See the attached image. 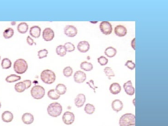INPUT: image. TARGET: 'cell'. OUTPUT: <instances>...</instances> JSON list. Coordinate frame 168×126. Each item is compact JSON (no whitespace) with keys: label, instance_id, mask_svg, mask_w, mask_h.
Segmentation results:
<instances>
[{"label":"cell","instance_id":"6da1fadb","mask_svg":"<svg viewBox=\"0 0 168 126\" xmlns=\"http://www.w3.org/2000/svg\"><path fill=\"white\" fill-rule=\"evenodd\" d=\"M62 107L58 102H53L49 104L47 108V112L49 116L53 117H57L62 114Z\"/></svg>","mask_w":168,"mask_h":126},{"label":"cell","instance_id":"7a4b0ae2","mask_svg":"<svg viewBox=\"0 0 168 126\" xmlns=\"http://www.w3.org/2000/svg\"><path fill=\"white\" fill-rule=\"evenodd\" d=\"M120 126H135V116L132 113H126L119 120Z\"/></svg>","mask_w":168,"mask_h":126},{"label":"cell","instance_id":"3957f363","mask_svg":"<svg viewBox=\"0 0 168 126\" xmlns=\"http://www.w3.org/2000/svg\"><path fill=\"white\" fill-rule=\"evenodd\" d=\"M41 81L46 84H53L56 81V75L54 72L49 69H46L42 72L40 75Z\"/></svg>","mask_w":168,"mask_h":126},{"label":"cell","instance_id":"277c9868","mask_svg":"<svg viewBox=\"0 0 168 126\" xmlns=\"http://www.w3.org/2000/svg\"><path fill=\"white\" fill-rule=\"evenodd\" d=\"M28 64L23 59H19L15 61L14 64V69L16 73L22 75L26 72L28 69Z\"/></svg>","mask_w":168,"mask_h":126},{"label":"cell","instance_id":"5b68a950","mask_svg":"<svg viewBox=\"0 0 168 126\" xmlns=\"http://www.w3.org/2000/svg\"><path fill=\"white\" fill-rule=\"evenodd\" d=\"M45 94V90L43 87L40 85H34L30 90V94L35 99H41L43 98Z\"/></svg>","mask_w":168,"mask_h":126},{"label":"cell","instance_id":"8992f818","mask_svg":"<svg viewBox=\"0 0 168 126\" xmlns=\"http://www.w3.org/2000/svg\"><path fill=\"white\" fill-rule=\"evenodd\" d=\"M99 28L101 32L103 34L106 35H109L111 34L113 30L112 25L108 21H102L100 24Z\"/></svg>","mask_w":168,"mask_h":126},{"label":"cell","instance_id":"52a82bcc","mask_svg":"<svg viewBox=\"0 0 168 126\" xmlns=\"http://www.w3.org/2000/svg\"><path fill=\"white\" fill-rule=\"evenodd\" d=\"M62 119L66 125H71L75 120V115L72 112L66 111L62 117Z\"/></svg>","mask_w":168,"mask_h":126},{"label":"cell","instance_id":"ba28073f","mask_svg":"<svg viewBox=\"0 0 168 126\" xmlns=\"http://www.w3.org/2000/svg\"><path fill=\"white\" fill-rule=\"evenodd\" d=\"M64 33L67 36L69 37H73L76 36L78 33V30L76 27L72 25L66 26L64 29Z\"/></svg>","mask_w":168,"mask_h":126},{"label":"cell","instance_id":"9c48e42d","mask_svg":"<svg viewBox=\"0 0 168 126\" xmlns=\"http://www.w3.org/2000/svg\"><path fill=\"white\" fill-rule=\"evenodd\" d=\"M55 37V33L51 28H46L43 32V38L45 41H51Z\"/></svg>","mask_w":168,"mask_h":126},{"label":"cell","instance_id":"30bf717a","mask_svg":"<svg viewBox=\"0 0 168 126\" xmlns=\"http://www.w3.org/2000/svg\"><path fill=\"white\" fill-rule=\"evenodd\" d=\"M87 79V75L84 72L80 70L75 72L74 75V79L76 83H81L85 81Z\"/></svg>","mask_w":168,"mask_h":126},{"label":"cell","instance_id":"8fae6325","mask_svg":"<svg viewBox=\"0 0 168 126\" xmlns=\"http://www.w3.org/2000/svg\"><path fill=\"white\" fill-rule=\"evenodd\" d=\"M86 101L85 96L84 94L79 93L77 95L75 99V105L77 107L81 108L83 106Z\"/></svg>","mask_w":168,"mask_h":126},{"label":"cell","instance_id":"7c38bea8","mask_svg":"<svg viewBox=\"0 0 168 126\" xmlns=\"http://www.w3.org/2000/svg\"><path fill=\"white\" fill-rule=\"evenodd\" d=\"M124 90L127 94L129 96H132L135 93V89L132 85L131 81H127L123 85Z\"/></svg>","mask_w":168,"mask_h":126},{"label":"cell","instance_id":"4fadbf2b","mask_svg":"<svg viewBox=\"0 0 168 126\" xmlns=\"http://www.w3.org/2000/svg\"><path fill=\"white\" fill-rule=\"evenodd\" d=\"M90 45L87 41H81L77 45V49L80 52L86 53L89 50Z\"/></svg>","mask_w":168,"mask_h":126},{"label":"cell","instance_id":"5bb4252c","mask_svg":"<svg viewBox=\"0 0 168 126\" xmlns=\"http://www.w3.org/2000/svg\"><path fill=\"white\" fill-rule=\"evenodd\" d=\"M114 33L119 37H123L126 36L127 33V29L124 26L119 25L114 28Z\"/></svg>","mask_w":168,"mask_h":126},{"label":"cell","instance_id":"9a60e30c","mask_svg":"<svg viewBox=\"0 0 168 126\" xmlns=\"http://www.w3.org/2000/svg\"><path fill=\"white\" fill-rule=\"evenodd\" d=\"M111 107L114 111L116 112H119L123 110V104L120 100L116 99L112 102Z\"/></svg>","mask_w":168,"mask_h":126},{"label":"cell","instance_id":"2e32d148","mask_svg":"<svg viewBox=\"0 0 168 126\" xmlns=\"http://www.w3.org/2000/svg\"><path fill=\"white\" fill-rule=\"evenodd\" d=\"M41 32V28L39 26H34L30 27L29 33L32 37L37 39L40 36Z\"/></svg>","mask_w":168,"mask_h":126},{"label":"cell","instance_id":"e0dca14e","mask_svg":"<svg viewBox=\"0 0 168 126\" xmlns=\"http://www.w3.org/2000/svg\"><path fill=\"white\" fill-rule=\"evenodd\" d=\"M22 121L25 124L29 125L33 123L34 120V117L30 113H25L22 117Z\"/></svg>","mask_w":168,"mask_h":126},{"label":"cell","instance_id":"ac0fdd59","mask_svg":"<svg viewBox=\"0 0 168 126\" xmlns=\"http://www.w3.org/2000/svg\"><path fill=\"white\" fill-rule=\"evenodd\" d=\"M14 119V115L12 112L9 111H5L1 114L2 120L6 123H11Z\"/></svg>","mask_w":168,"mask_h":126},{"label":"cell","instance_id":"d6986e66","mask_svg":"<svg viewBox=\"0 0 168 126\" xmlns=\"http://www.w3.org/2000/svg\"><path fill=\"white\" fill-rule=\"evenodd\" d=\"M121 87L120 85L118 83H113L110 85V92L111 94L113 95H117L119 94L121 91Z\"/></svg>","mask_w":168,"mask_h":126},{"label":"cell","instance_id":"ffe728a7","mask_svg":"<svg viewBox=\"0 0 168 126\" xmlns=\"http://www.w3.org/2000/svg\"><path fill=\"white\" fill-rule=\"evenodd\" d=\"M29 28V26L28 24L25 22L20 23L19 25H18L17 30L21 34H25L27 33Z\"/></svg>","mask_w":168,"mask_h":126},{"label":"cell","instance_id":"44dd1931","mask_svg":"<svg viewBox=\"0 0 168 126\" xmlns=\"http://www.w3.org/2000/svg\"><path fill=\"white\" fill-rule=\"evenodd\" d=\"M55 90L61 96L66 93L67 90V87L64 84H58L56 87Z\"/></svg>","mask_w":168,"mask_h":126},{"label":"cell","instance_id":"7402d4cb","mask_svg":"<svg viewBox=\"0 0 168 126\" xmlns=\"http://www.w3.org/2000/svg\"><path fill=\"white\" fill-rule=\"evenodd\" d=\"M14 89L18 93L23 92L26 90V85L23 81L18 82L14 85Z\"/></svg>","mask_w":168,"mask_h":126},{"label":"cell","instance_id":"603a6c76","mask_svg":"<svg viewBox=\"0 0 168 126\" xmlns=\"http://www.w3.org/2000/svg\"><path fill=\"white\" fill-rule=\"evenodd\" d=\"M117 53V49L113 47H108L104 51V54L110 58L114 57Z\"/></svg>","mask_w":168,"mask_h":126},{"label":"cell","instance_id":"cb8c5ba5","mask_svg":"<svg viewBox=\"0 0 168 126\" xmlns=\"http://www.w3.org/2000/svg\"><path fill=\"white\" fill-rule=\"evenodd\" d=\"M81 69L85 70V71H91L93 69V66L90 62L85 61L82 62L80 65Z\"/></svg>","mask_w":168,"mask_h":126},{"label":"cell","instance_id":"d4e9b609","mask_svg":"<svg viewBox=\"0 0 168 126\" xmlns=\"http://www.w3.org/2000/svg\"><path fill=\"white\" fill-rule=\"evenodd\" d=\"M56 54L61 57L64 56L67 54V50L63 45H60L58 46L56 49Z\"/></svg>","mask_w":168,"mask_h":126},{"label":"cell","instance_id":"484cf974","mask_svg":"<svg viewBox=\"0 0 168 126\" xmlns=\"http://www.w3.org/2000/svg\"><path fill=\"white\" fill-rule=\"evenodd\" d=\"M48 97L52 100H57L60 98V95L59 94L55 89H51L47 93Z\"/></svg>","mask_w":168,"mask_h":126},{"label":"cell","instance_id":"4316f807","mask_svg":"<svg viewBox=\"0 0 168 126\" xmlns=\"http://www.w3.org/2000/svg\"><path fill=\"white\" fill-rule=\"evenodd\" d=\"M21 79V76L16 75H11L6 77L5 81L7 83H14L15 82L20 81Z\"/></svg>","mask_w":168,"mask_h":126},{"label":"cell","instance_id":"83f0119b","mask_svg":"<svg viewBox=\"0 0 168 126\" xmlns=\"http://www.w3.org/2000/svg\"><path fill=\"white\" fill-rule=\"evenodd\" d=\"M1 66L3 69H9L12 66V62L9 59L5 58L1 61Z\"/></svg>","mask_w":168,"mask_h":126},{"label":"cell","instance_id":"f1b7e54d","mask_svg":"<svg viewBox=\"0 0 168 126\" xmlns=\"http://www.w3.org/2000/svg\"><path fill=\"white\" fill-rule=\"evenodd\" d=\"M14 35V30L12 28H8L3 33V36L5 39H9Z\"/></svg>","mask_w":168,"mask_h":126},{"label":"cell","instance_id":"f546056e","mask_svg":"<svg viewBox=\"0 0 168 126\" xmlns=\"http://www.w3.org/2000/svg\"><path fill=\"white\" fill-rule=\"evenodd\" d=\"M84 111L88 114H92L95 111V108L93 104H87L84 108Z\"/></svg>","mask_w":168,"mask_h":126},{"label":"cell","instance_id":"4dcf8cb0","mask_svg":"<svg viewBox=\"0 0 168 126\" xmlns=\"http://www.w3.org/2000/svg\"><path fill=\"white\" fill-rule=\"evenodd\" d=\"M104 72L105 73V75L107 76L109 79H111V77L115 76V74L113 70H112L110 67H106L104 69Z\"/></svg>","mask_w":168,"mask_h":126},{"label":"cell","instance_id":"1f68e13d","mask_svg":"<svg viewBox=\"0 0 168 126\" xmlns=\"http://www.w3.org/2000/svg\"><path fill=\"white\" fill-rule=\"evenodd\" d=\"M72 72H73V70L72 68L69 66L65 67L63 70V75L66 77H69L71 76Z\"/></svg>","mask_w":168,"mask_h":126},{"label":"cell","instance_id":"d6a6232c","mask_svg":"<svg viewBox=\"0 0 168 126\" xmlns=\"http://www.w3.org/2000/svg\"><path fill=\"white\" fill-rule=\"evenodd\" d=\"M66 49L67 50V52H71L74 51V50L75 49V45L74 44H72L70 42H67L66 43H65L64 45Z\"/></svg>","mask_w":168,"mask_h":126},{"label":"cell","instance_id":"836d02e7","mask_svg":"<svg viewBox=\"0 0 168 126\" xmlns=\"http://www.w3.org/2000/svg\"><path fill=\"white\" fill-rule=\"evenodd\" d=\"M48 54V51L47 49H41L37 52V56L40 59L43 58L45 57H46L47 56V55Z\"/></svg>","mask_w":168,"mask_h":126},{"label":"cell","instance_id":"e575fe53","mask_svg":"<svg viewBox=\"0 0 168 126\" xmlns=\"http://www.w3.org/2000/svg\"><path fill=\"white\" fill-rule=\"evenodd\" d=\"M98 63L101 66H104L108 63V59L104 56H101L98 58Z\"/></svg>","mask_w":168,"mask_h":126},{"label":"cell","instance_id":"d590c367","mask_svg":"<svg viewBox=\"0 0 168 126\" xmlns=\"http://www.w3.org/2000/svg\"><path fill=\"white\" fill-rule=\"evenodd\" d=\"M125 66L131 70H133L135 68V64L131 60H129L126 62Z\"/></svg>","mask_w":168,"mask_h":126},{"label":"cell","instance_id":"8d00e7d4","mask_svg":"<svg viewBox=\"0 0 168 126\" xmlns=\"http://www.w3.org/2000/svg\"><path fill=\"white\" fill-rule=\"evenodd\" d=\"M24 83H25L26 86V90L28 89L32 85V81L29 79H26L23 81Z\"/></svg>","mask_w":168,"mask_h":126},{"label":"cell","instance_id":"74e56055","mask_svg":"<svg viewBox=\"0 0 168 126\" xmlns=\"http://www.w3.org/2000/svg\"><path fill=\"white\" fill-rule=\"evenodd\" d=\"M26 42H27L28 45L30 46L33 45V43H34V40L32 39V37H30V36H28L26 38Z\"/></svg>","mask_w":168,"mask_h":126},{"label":"cell","instance_id":"f35d334b","mask_svg":"<svg viewBox=\"0 0 168 126\" xmlns=\"http://www.w3.org/2000/svg\"><path fill=\"white\" fill-rule=\"evenodd\" d=\"M131 46L134 50H135V38H134L132 40L131 42Z\"/></svg>","mask_w":168,"mask_h":126},{"label":"cell","instance_id":"ab89813d","mask_svg":"<svg viewBox=\"0 0 168 126\" xmlns=\"http://www.w3.org/2000/svg\"><path fill=\"white\" fill-rule=\"evenodd\" d=\"M16 22H11V25H15V24H16Z\"/></svg>","mask_w":168,"mask_h":126},{"label":"cell","instance_id":"60d3db41","mask_svg":"<svg viewBox=\"0 0 168 126\" xmlns=\"http://www.w3.org/2000/svg\"><path fill=\"white\" fill-rule=\"evenodd\" d=\"M133 105H134V106H135V98H134V99H133Z\"/></svg>","mask_w":168,"mask_h":126},{"label":"cell","instance_id":"b9f144b4","mask_svg":"<svg viewBox=\"0 0 168 126\" xmlns=\"http://www.w3.org/2000/svg\"><path fill=\"white\" fill-rule=\"evenodd\" d=\"M1 102H0V109H1Z\"/></svg>","mask_w":168,"mask_h":126},{"label":"cell","instance_id":"7bdbcfd3","mask_svg":"<svg viewBox=\"0 0 168 126\" xmlns=\"http://www.w3.org/2000/svg\"><path fill=\"white\" fill-rule=\"evenodd\" d=\"M1 56H0V60H1Z\"/></svg>","mask_w":168,"mask_h":126}]
</instances>
